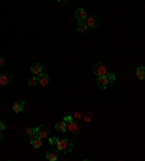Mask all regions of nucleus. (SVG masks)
Segmentation results:
<instances>
[{"mask_svg": "<svg viewBox=\"0 0 145 161\" xmlns=\"http://www.w3.org/2000/svg\"><path fill=\"white\" fill-rule=\"evenodd\" d=\"M57 148H58V151H61V153L68 154V153H70V151L72 150V144H71V141H70V139H67V138H63V139H58Z\"/></svg>", "mask_w": 145, "mask_h": 161, "instance_id": "nucleus-1", "label": "nucleus"}, {"mask_svg": "<svg viewBox=\"0 0 145 161\" xmlns=\"http://www.w3.org/2000/svg\"><path fill=\"white\" fill-rule=\"evenodd\" d=\"M107 68H106V65L103 63H96V64L93 65V74L96 76V77H102V76H107Z\"/></svg>", "mask_w": 145, "mask_h": 161, "instance_id": "nucleus-2", "label": "nucleus"}, {"mask_svg": "<svg viewBox=\"0 0 145 161\" xmlns=\"http://www.w3.org/2000/svg\"><path fill=\"white\" fill-rule=\"evenodd\" d=\"M84 23L87 25V28L89 29H94V28H97L99 25H100V19H99V16H96V15H93V16H87V19H86V22Z\"/></svg>", "mask_w": 145, "mask_h": 161, "instance_id": "nucleus-3", "label": "nucleus"}, {"mask_svg": "<svg viewBox=\"0 0 145 161\" xmlns=\"http://www.w3.org/2000/svg\"><path fill=\"white\" fill-rule=\"evenodd\" d=\"M74 16H76V19H77L80 23H84V22H86V19H87V12H86L83 8H79L77 10H76Z\"/></svg>", "mask_w": 145, "mask_h": 161, "instance_id": "nucleus-4", "label": "nucleus"}, {"mask_svg": "<svg viewBox=\"0 0 145 161\" xmlns=\"http://www.w3.org/2000/svg\"><path fill=\"white\" fill-rule=\"evenodd\" d=\"M67 131L70 132V134H79L81 131V126H80V123L79 122H74V121H71V122H68V125H67Z\"/></svg>", "mask_w": 145, "mask_h": 161, "instance_id": "nucleus-5", "label": "nucleus"}, {"mask_svg": "<svg viewBox=\"0 0 145 161\" xmlns=\"http://www.w3.org/2000/svg\"><path fill=\"white\" fill-rule=\"evenodd\" d=\"M35 129H36V135H38L41 139H47V138L49 137L48 128H47L45 125H39L38 128H35Z\"/></svg>", "mask_w": 145, "mask_h": 161, "instance_id": "nucleus-6", "label": "nucleus"}, {"mask_svg": "<svg viewBox=\"0 0 145 161\" xmlns=\"http://www.w3.org/2000/svg\"><path fill=\"white\" fill-rule=\"evenodd\" d=\"M12 81H13V77L10 76V74H0V86H10L12 84Z\"/></svg>", "mask_w": 145, "mask_h": 161, "instance_id": "nucleus-7", "label": "nucleus"}, {"mask_svg": "<svg viewBox=\"0 0 145 161\" xmlns=\"http://www.w3.org/2000/svg\"><path fill=\"white\" fill-rule=\"evenodd\" d=\"M109 84H110V81H109V77H107V76L97 77V87H99V89H106Z\"/></svg>", "mask_w": 145, "mask_h": 161, "instance_id": "nucleus-8", "label": "nucleus"}, {"mask_svg": "<svg viewBox=\"0 0 145 161\" xmlns=\"http://www.w3.org/2000/svg\"><path fill=\"white\" fill-rule=\"evenodd\" d=\"M38 84L39 86H42V87H45V86H48L49 84V76L48 74H41L39 77H38Z\"/></svg>", "mask_w": 145, "mask_h": 161, "instance_id": "nucleus-9", "label": "nucleus"}, {"mask_svg": "<svg viewBox=\"0 0 145 161\" xmlns=\"http://www.w3.org/2000/svg\"><path fill=\"white\" fill-rule=\"evenodd\" d=\"M31 71H32L33 76L39 77L41 74H42V65H41L39 63H33L32 67H31Z\"/></svg>", "mask_w": 145, "mask_h": 161, "instance_id": "nucleus-10", "label": "nucleus"}, {"mask_svg": "<svg viewBox=\"0 0 145 161\" xmlns=\"http://www.w3.org/2000/svg\"><path fill=\"white\" fill-rule=\"evenodd\" d=\"M12 109H13V112H15V113H20L25 109V102H22V100H17V102H15V103H13V106H12Z\"/></svg>", "mask_w": 145, "mask_h": 161, "instance_id": "nucleus-11", "label": "nucleus"}, {"mask_svg": "<svg viewBox=\"0 0 145 161\" xmlns=\"http://www.w3.org/2000/svg\"><path fill=\"white\" fill-rule=\"evenodd\" d=\"M58 155H60V151H58V150H51V151L47 153V160L55 161V160H58Z\"/></svg>", "mask_w": 145, "mask_h": 161, "instance_id": "nucleus-12", "label": "nucleus"}, {"mask_svg": "<svg viewBox=\"0 0 145 161\" xmlns=\"http://www.w3.org/2000/svg\"><path fill=\"white\" fill-rule=\"evenodd\" d=\"M67 125H68V122H65L64 119H63L61 122H58L55 125V129L58 132H65V131H67Z\"/></svg>", "mask_w": 145, "mask_h": 161, "instance_id": "nucleus-13", "label": "nucleus"}, {"mask_svg": "<svg viewBox=\"0 0 145 161\" xmlns=\"http://www.w3.org/2000/svg\"><path fill=\"white\" fill-rule=\"evenodd\" d=\"M29 141H31L33 148H41V147H42V139H41L39 137H33V138H31Z\"/></svg>", "mask_w": 145, "mask_h": 161, "instance_id": "nucleus-14", "label": "nucleus"}, {"mask_svg": "<svg viewBox=\"0 0 145 161\" xmlns=\"http://www.w3.org/2000/svg\"><path fill=\"white\" fill-rule=\"evenodd\" d=\"M137 77L139 80H145V67H138L137 68Z\"/></svg>", "mask_w": 145, "mask_h": 161, "instance_id": "nucleus-15", "label": "nucleus"}, {"mask_svg": "<svg viewBox=\"0 0 145 161\" xmlns=\"http://www.w3.org/2000/svg\"><path fill=\"white\" fill-rule=\"evenodd\" d=\"M26 135H28L29 138L38 137V135H36V129L35 128H26Z\"/></svg>", "mask_w": 145, "mask_h": 161, "instance_id": "nucleus-16", "label": "nucleus"}, {"mask_svg": "<svg viewBox=\"0 0 145 161\" xmlns=\"http://www.w3.org/2000/svg\"><path fill=\"white\" fill-rule=\"evenodd\" d=\"M77 31L81 33H86L87 31H89V28H87V25L86 23H79V26H77Z\"/></svg>", "mask_w": 145, "mask_h": 161, "instance_id": "nucleus-17", "label": "nucleus"}, {"mask_svg": "<svg viewBox=\"0 0 145 161\" xmlns=\"http://www.w3.org/2000/svg\"><path fill=\"white\" fill-rule=\"evenodd\" d=\"M83 119H84V122H91V119H93V113L91 112H87L83 115Z\"/></svg>", "mask_w": 145, "mask_h": 161, "instance_id": "nucleus-18", "label": "nucleus"}, {"mask_svg": "<svg viewBox=\"0 0 145 161\" xmlns=\"http://www.w3.org/2000/svg\"><path fill=\"white\" fill-rule=\"evenodd\" d=\"M28 84H29V86H35V84H38V77H36V76L31 77V79L28 80Z\"/></svg>", "mask_w": 145, "mask_h": 161, "instance_id": "nucleus-19", "label": "nucleus"}, {"mask_svg": "<svg viewBox=\"0 0 145 161\" xmlns=\"http://www.w3.org/2000/svg\"><path fill=\"white\" fill-rule=\"evenodd\" d=\"M107 77H109V81H110V84L116 81V76H115V74H112V73H107Z\"/></svg>", "mask_w": 145, "mask_h": 161, "instance_id": "nucleus-20", "label": "nucleus"}, {"mask_svg": "<svg viewBox=\"0 0 145 161\" xmlns=\"http://www.w3.org/2000/svg\"><path fill=\"white\" fill-rule=\"evenodd\" d=\"M49 144L55 145V147H57V144H58V138H57V137H51V138H49Z\"/></svg>", "mask_w": 145, "mask_h": 161, "instance_id": "nucleus-21", "label": "nucleus"}, {"mask_svg": "<svg viewBox=\"0 0 145 161\" xmlns=\"http://www.w3.org/2000/svg\"><path fill=\"white\" fill-rule=\"evenodd\" d=\"M74 119H83V113H81V112H76V113H74Z\"/></svg>", "mask_w": 145, "mask_h": 161, "instance_id": "nucleus-22", "label": "nucleus"}, {"mask_svg": "<svg viewBox=\"0 0 145 161\" xmlns=\"http://www.w3.org/2000/svg\"><path fill=\"white\" fill-rule=\"evenodd\" d=\"M5 64H6V60H5L3 57H0V68H2V67H3Z\"/></svg>", "mask_w": 145, "mask_h": 161, "instance_id": "nucleus-23", "label": "nucleus"}, {"mask_svg": "<svg viewBox=\"0 0 145 161\" xmlns=\"http://www.w3.org/2000/svg\"><path fill=\"white\" fill-rule=\"evenodd\" d=\"M64 121L65 122H71L72 121V116H64Z\"/></svg>", "mask_w": 145, "mask_h": 161, "instance_id": "nucleus-24", "label": "nucleus"}, {"mask_svg": "<svg viewBox=\"0 0 145 161\" xmlns=\"http://www.w3.org/2000/svg\"><path fill=\"white\" fill-rule=\"evenodd\" d=\"M5 128H6L5 122H3V121H0V129H2V131H5Z\"/></svg>", "mask_w": 145, "mask_h": 161, "instance_id": "nucleus-25", "label": "nucleus"}, {"mask_svg": "<svg viewBox=\"0 0 145 161\" xmlns=\"http://www.w3.org/2000/svg\"><path fill=\"white\" fill-rule=\"evenodd\" d=\"M5 139V135H3V131L0 129V141H3Z\"/></svg>", "mask_w": 145, "mask_h": 161, "instance_id": "nucleus-26", "label": "nucleus"}, {"mask_svg": "<svg viewBox=\"0 0 145 161\" xmlns=\"http://www.w3.org/2000/svg\"><path fill=\"white\" fill-rule=\"evenodd\" d=\"M58 2H60V3H61V5H65V3H68V2H70V0H58Z\"/></svg>", "mask_w": 145, "mask_h": 161, "instance_id": "nucleus-27", "label": "nucleus"}]
</instances>
